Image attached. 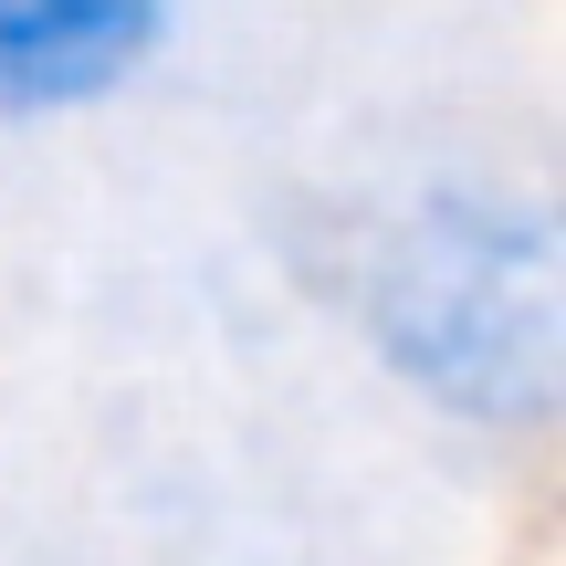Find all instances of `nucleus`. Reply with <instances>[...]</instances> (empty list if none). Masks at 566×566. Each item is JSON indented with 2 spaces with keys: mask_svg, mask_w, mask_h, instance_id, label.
Instances as JSON below:
<instances>
[{
  "mask_svg": "<svg viewBox=\"0 0 566 566\" xmlns=\"http://www.w3.org/2000/svg\"><path fill=\"white\" fill-rule=\"evenodd\" d=\"M388 357H409V378L451 409H546V252L504 273V231L441 210L420 242L378 283Z\"/></svg>",
  "mask_w": 566,
  "mask_h": 566,
  "instance_id": "nucleus-1",
  "label": "nucleus"
},
{
  "mask_svg": "<svg viewBox=\"0 0 566 566\" xmlns=\"http://www.w3.org/2000/svg\"><path fill=\"white\" fill-rule=\"evenodd\" d=\"M168 42V0H0V116H84Z\"/></svg>",
  "mask_w": 566,
  "mask_h": 566,
  "instance_id": "nucleus-2",
  "label": "nucleus"
}]
</instances>
